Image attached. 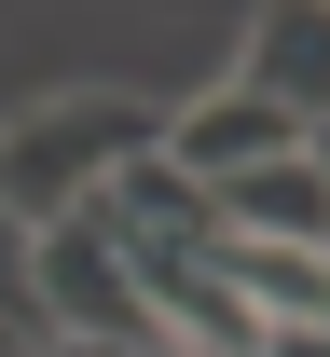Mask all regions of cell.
<instances>
[{"label": "cell", "mask_w": 330, "mask_h": 357, "mask_svg": "<svg viewBox=\"0 0 330 357\" xmlns=\"http://www.w3.org/2000/svg\"><path fill=\"white\" fill-rule=\"evenodd\" d=\"M151 137H165V110H151V96H110V83L28 96V110L0 124V220H14V234L83 220L124 165H151Z\"/></svg>", "instance_id": "6da1fadb"}, {"label": "cell", "mask_w": 330, "mask_h": 357, "mask_svg": "<svg viewBox=\"0 0 330 357\" xmlns=\"http://www.w3.org/2000/svg\"><path fill=\"white\" fill-rule=\"evenodd\" d=\"M317 303H330V248H317Z\"/></svg>", "instance_id": "8fae6325"}, {"label": "cell", "mask_w": 330, "mask_h": 357, "mask_svg": "<svg viewBox=\"0 0 330 357\" xmlns=\"http://www.w3.org/2000/svg\"><path fill=\"white\" fill-rule=\"evenodd\" d=\"M55 357H179V344H55Z\"/></svg>", "instance_id": "ba28073f"}, {"label": "cell", "mask_w": 330, "mask_h": 357, "mask_svg": "<svg viewBox=\"0 0 330 357\" xmlns=\"http://www.w3.org/2000/svg\"><path fill=\"white\" fill-rule=\"evenodd\" d=\"M28 330L42 344H165L151 330V303H138V261L110 248V220H55V234H28Z\"/></svg>", "instance_id": "7a4b0ae2"}, {"label": "cell", "mask_w": 330, "mask_h": 357, "mask_svg": "<svg viewBox=\"0 0 330 357\" xmlns=\"http://www.w3.org/2000/svg\"><path fill=\"white\" fill-rule=\"evenodd\" d=\"M0 357H42V344H28V330H14V316H0Z\"/></svg>", "instance_id": "30bf717a"}, {"label": "cell", "mask_w": 330, "mask_h": 357, "mask_svg": "<svg viewBox=\"0 0 330 357\" xmlns=\"http://www.w3.org/2000/svg\"><path fill=\"white\" fill-rule=\"evenodd\" d=\"M262 357H330V330H262Z\"/></svg>", "instance_id": "52a82bcc"}, {"label": "cell", "mask_w": 330, "mask_h": 357, "mask_svg": "<svg viewBox=\"0 0 330 357\" xmlns=\"http://www.w3.org/2000/svg\"><path fill=\"white\" fill-rule=\"evenodd\" d=\"M207 220L234 234V248H303V261H317L330 248V192H317V165L289 151V165H248L234 192H207Z\"/></svg>", "instance_id": "5b68a950"}, {"label": "cell", "mask_w": 330, "mask_h": 357, "mask_svg": "<svg viewBox=\"0 0 330 357\" xmlns=\"http://www.w3.org/2000/svg\"><path fill=\"white\" fill-rule=\"evenodd\" d=\"M289 151H303V124H289V110H262L248 83H207L193 110H165V137H151V165L193 178V192H234L248 165H289Z\"/></svg>", "instance_id": "3957f363"}, {"label": "cell", "mask_w": 330, "mask_h": 357, "mask_svg": "<svg viewBox=\"0 0 330 357\" xmlns=\"http://www.w3.org/2000/svg\"><path fill=\"white\" fill-rule=\"evenodd\" d=\"M234 83L317 137V124H330V0H276V14L248 28V69H234Z\"/></svg>", "instance_id": "277c9868"}, {"label": "cell", "mask_w": 330, "mask_h": 357, "mask_svg": "<svg viewBox=\"0 0 330 357\" xmlns=\"http://www.w3.org/2000/svg\"><path fill=\"white\" fill-rule=\"evenodd\" d=\"M303 165H317V192H330V124H317V137H303Z\"/></svg>", "instance_id": "9c48e42d"}, {"label": "cell", "mask_w": 330, "mask_h": 357, "mask_svg": "<svg viewBox=\"0 0 330 357\" xmlns=\"http://www.w3.org/2000/svg\"><path fill=\"white\" fill-rule=\"evenodd\" d=\"M0 316L28 330V234H14V220H0ZM28 344H42V330H28Z\"/></svg>", "instance_id": "8992f818"}]
</instances>
